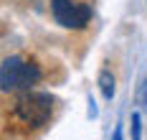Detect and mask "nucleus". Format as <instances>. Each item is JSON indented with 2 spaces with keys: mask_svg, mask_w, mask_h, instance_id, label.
<instances>
[{
  "mask_svg": "<svg viewBox=\"0 0 147 140\" xmlns=\"http://www.w3.org/2000/svg\"><path fill=\"white\" fill-rule=\"evenodd\" d=\"M53 115V97L46 92H30L23 89L13 99V107H10V117L15 125L26 127V130H38L43 127Z\"/></svg>",
  "mask_w": 147,
  "mask_h": 140,
  "instance_id": "f257e3e1",
  "label": "nucleus"
},
{
  "mask_svg": "<svg viewBox=\"0 0 147 140\" xmlns=\"http://www.w3.org/2000/svg\"><path fill=\"white\" fill-rule=\"evenodd\" d=\"M41 66L38 64L28 61L23 56H8L3 66H0V89L8 92H23L30 89L33 84L41 82Z\"/></svg>",
  "mask_w": 147,
  "mask_h": 140,
  "instance_id": "f03ea898",
  "label": "nucleus"
},
{
  "mask_svg": "<svg viewBox=\"0 0 147 140\" xmlns=\"http://www.w3.org/2000/svg\"><path fill=\"white\" fill-rule=\"evenodd\" d=\"M51 10L56 23L63 28H86L89 18H91V5L81 3V0H51Z\"/></svg>",
  "mask_w": 147,
  "mask_h": 140,
  "instance_id": "7ed1b4c3",
  "label": "nucleus"
},
{
  "mask_svg": "<svg viewBox=\"0 0 147 140\" xmlns=\"http://www.w3.org/2000/svg\"><path fill=\"white\" fill-rule=\"evenodd\" d=\"M99 89H102L104 99H112L114 97V77H112V71L104 69L102 74H99Z\"/></svg>",
  "mask_w": 147,
  "mask_h": 140,
  "instance_id": "20e7f679",
  "label": "nucleus"
},
{
  "mask_svg": "<svg viewBox=\"0 0 147 140\" xmlns=\"http://www.w3.org/2000/svg\"><path fill=\"white\" fill-rule=\"evenodd\" d=\"M132 140H142V125H140V112H132Z\"/></svg>",
  "mask_w": 147,
  "mask_h": 140,
  "instance_id": "39448f33",
  "label": "nucleus"
},
{
  "mask_svg": "<svg viewBox=\"0 0 147 140\" xmlns=\"http://www.w3.org/2000/svg\"><path fill=\"white\" fill-rule=\"evenodd\" d=\"M114 140H122V127H117V130H114Z\"/></svg>",
  "mask_w": 147,
  "mask_h": 140,
  "instance_id": "423d86ee",
  "label": "nucleus"
}]
</instances>
